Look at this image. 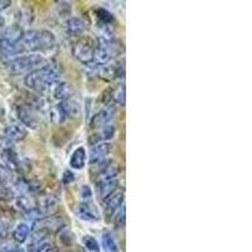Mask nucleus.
<instances>
[{
  "instance_id": "obj_23",
  "label": "nucleus",
  "mask_w": 252,
  "mask_h": 252,
  "mask_svg": "<svg viewBox=\"0 0 252 252\" xmlns=\"http://www.w3.org/2000/svg\"><path fill=\"white\" fill-rule=\"evenodd\" d=\"M115 134H116V127H115V125L112 123L107 124V125L102 126L100 130V138H98V140L100 141H103V143H109L110 140H112L115 136Z\"/></svg>"
},
{
  "instance_id": "obj_10",
  "label": "nucleus",
  "mask_w": 252,
  "mask_h": 252,
  "mask_svg": "<svg viewBox=\"0 0 252 252\" xmlns=\"http://www.w3.org/2000/svg\"><path fill=\"white\" fill-rule=\"evenodd\" d=\"M118 187L119 178H115V179H97L96 181V192H97V195L102 201L105 198L109 197L111 193H114L115 190H118Z\"/></svg>"
},
{
  "instance_id": "obj_30",
  "label": "nucleus",
  "mask_w": 252,
  "mask_h": 252,
  "mask_svg": "<svg viewBox=\"0 0 252 252\" xmlns=\"http://www.w3.org/2000/svg\"><path fill=\"white\" fill-rule=\"evenodd\" d=\"M17 207H18V208L22 209V211L26 213L27 211H29V209H32L33 207H35V206H33V204H32V202L29 201L28 198L24 197V195H22V197H18Z\"/></svg>"
},
{
  "instance_id": "obj_37",
  "label": "nucleus",
  "mask_w": 252,
  "mask_h": 252,
  "mask_svg": "<svg viewBox=\"0 0 252 252\" xmlns=\"http://www.w3.org/2000/svg\"><path fill=\"white\" fill-rule=\"evenodd\" d=\"M43 252H60V251H58V250L56 249V247H53V246H48V247H47L46 250H44Z\"/></svg>"
},
{
  "instance_id": "obj_11",
  "label": "nucleus",
  "mask_w": 252,
  "mask_h": 252,
  "mask_svg": "<svg viewBox=\"0 0 252 252\" xmlns=\"http://www.w3.org/2000/svg\"><path fill=\"white\" fill-rule=\"evenodd\" d=\"M124 201H125V192H124L123 189L115 190L109 197L103 199L105 211L109 213H114L115 211H118V209L121 208V206L124 204Z\"/></svg>"
},
{
  "instance_id": "obj_27",
  "label": "nucleus",
  "mask_w": 252,
  "mask_h": 252,
  "mask_svg": "<svg viewBox=\"0 0 252 252\" xmlns=\"http://www.w3.org/2000/svg\"><path fill=\"white\" fill-rule=\"evenodd\" d=\"M15 197V192L13 190L12 187L0 186V201L10 202L13 201Z\"/></svg>"
},
{
  "instance_id": "obj_14",
  "label": "nucleus",
  "mask_w": 252,
  "mask_h": 252,
  "mask_svg": "<svg viewBox=\"0 0 252 252\" xmlns=\"http://www.w3.org/2000/svg\"><path fill=\"white\" fill-rule=\"evenodd\" d=\"M87 161V154L86 149L83 146H78L77 149L73 150V153L71 154L69 158V165H71L72 169L80 170L85 168Z\"/></svg>"
},
{
  "instance_id": "obj_9",
  "label": "nucleus",
  "mask_w": 252,
  "mask_h": 252,
  "mask_svg": "<svg viewBox=\"0 0 252 252\" xmlns=\"http://www.w3.org/2000/svg\"><path fill=\"white\" fill-rule=\"evenodd\" d=\"M111 153V145L109 143H96L92 145L91 152H90V164L96 165V164H101L107 155Z\"/></svg>"
},
{
  "instance_id": "obj_33",
  "label": "nucleus",
  "mask_w": 252,
  "mask_h": 252,
  "mask_svg": "<svg viewBox=\"0 0 252 252\" xmlns=\"http://www.w3.org/2000/svg\"><path fill=\"white\" fill-rule=\"evenodd\" d=\"M75 179H76L75 173H72L71 170H66V172L63 173L62 181L64 184H71L72 182H75Z\"/></svg>"
},
{
  "instance_id": "obj_6",
  "label": "nucleus",
  "mask_w": 252,
  "mask_h": 252,
  "mask_svg": "<svg viewBox=\"0 0 252 252\" xmlns=\"http://www.w3.org/2000/svg\"><path fill=\"white\" fill-rule=\"evenodd\" d=\"M116 114V105L115 103H107L106 106L101 109L97 114L91 119V127H102L111 123Z\"/></svg>"
},
{
  "instance_id": "obj_24",
  "label": "nucleus",
  "mask_w": 252,
  "mask_h": 252,
  "mask_svg": "<svg viewBox=\"0 0 252 252\" xmlns=\"http://www.w3.org/2000/svg\"><path fill=\"white\" fill-rule=\"evenodd\" d=\"M112 101H114L115 105H121L124 106L125 105V86L124 85H120L115 90L111 91V97Z\"/></svg>"
},
{
  "instance_id": "obj_5",
  "label": "nucleus",
  "mask_w": 252,
  "mask_h": 252,
  "mask_svg": "<svg viewBox=\"0 0 252 252\" xmlns=\"http://www.w3.org/2000/svg\"><path fill=\"white\" fill-rule=\"evenodd\" d=\"M28 136V129L23 124L12 123L4 130V141L8 144L17 143V141L24 140Z\"/></svg>"
},
{
  "instance_id": "obj_29",
  "label": "nucleus",
  "mask_w": 252,
  "mask_h": 252,
  "mask_svg": "<svg viewBox=\"0 0 252 252\" xmlns=\"http://www.w3.org/2000/svg\"><path fill=\"white\" fill-rule=\"evenodd\" d=\"M0 252H26V250L20 246L19 244L13 242H5L0 246Z\"/></svg>"
},
{
  "instance_id": "obj_4",
  "label": "nucleus",
  "mask_w": 252,
  "mask_h": 252,
  "mask_svg": "<svg viewBox=\"0 0 252 252\" xmlns=\"http://www.w3.org/2000/svg\"><path fill=\"white\" fill-rule=\"evenodd\" d=\"M94 42L89 37H81L80 39H77L73 44V56H75L76 60L78 62L83 63V64H91L92 62V56H94Z\"/></svg>"
},
{
  "instance_id": "obj_3",
  "label": "nucleus",
  "mask_w": 252,
  "mask_h": 252,
  "mask_svg": "<svg viewBox=\"0 0 252 252\" xmlns=\"http://www.w3.org/2000/svg\"><path fill=\"white\" fill-rule=\"evenodd\" d=\"M48 63L47 58H44L40 53H27L15 58L10 63H8V69L13 75H29L32 72L42 68Z\"/></svg>"
},
{
  "instance_id": "obj_18",
  "label": "nucleus",
  "mask_w": 252,
  "mask_h": 252,
  "mask_svg": "<svg viewBox=\"0 0 252 252\" xmlns=\"http://www.w3.org/2000/svg\"><path fill=\"white\" fill-rule=\"evenodd\" d=\"M101 242H102V250L103 252H120L119 245L112 236V233L107 229H105L102 232V237H101Z\"/></svg>"
},
{
  "instance_id": "obj_36",
  "label": "nucleus",
  "mask_w": 252,
  "mask_h": 252,
  "mask_svg": "<svg viewBox=\"0 0 252 252\" xmlns=\"http://www.w3.org/2000/svg\"><path fill=\"white\" fill-rule=\"evenodd\" d=\"M4 29H5V20H4V18L0 15V38L3 35Z\"/></svg>"
},
{
  "instance_id": "obj_13",
  "label": "nucleus",
  "mask_w": 252,
  "mask_h": 252,
  "mask_svg": "<svg viewBox=\"0 0 252 252\" xmlns=\"http://www.w3.org/2000/svg\"><path fill=\"white\" fill-rule=\"evenodd\" d=\"M23 35L24 31L22 29V27L18 26V24H13L10 27H5L0 40H3V42L9 44H17L22 40Z\"/></svg>"
},
{
  "instance_id": "obj_15",
  "label": "nucleus",
  "mask_w": 252,
  "mask_h": 252,
  "mask_svg": "<svg viewBox=\"0 0 252 252\" xmlns=\"http://www.w3.org/2000/svg\"><path fill=\"white\" fill-rule=\"evenodd\" d=\"M1 158L4 160V165H6L9 169H17L19 166V158L15 150L12 148V144L6 143V146H4L1 150Z\"/></svg>"
},
{
  "instance_id": "obj_17",
  "label": "nucleus",
  "mask_w": 252,
  "mask_h": 252,
  "mask_svg": "<svg viewBox=\"0 0 252 252\" xmlns=\"http://www.w3.org/2000/svg\"><path fill=\"white\" fill-rule=\"evenodd\" d=\"M52 94H53V97L58 101H64L67 98L71 97V89H69L68 83L62 82L60 81L58 83H56L55 86L52 87Z\"/></svg>"
},
{
  "instance_id": "obj_26",
  "label": "nucleus",
  "mask_w": 252,
  "mask_h": 252,
  "mask_svg": "<svg viewBox=\"0 0 252 252\" xmlns=\"http://www.w3.org/2000/svg\"><path fill=\"white\" fill-rule=\"evenodd\" d=\"M82 242L83 246L86 247V250L89 252H100V244H98L97 240L94 236H83Z\"/></svg>"
},
{
  "instance_id": "obj_1",
  "label": "nucleus",
  "mask_w": 252,
  "mask_h": 252,
  "mask_svg": "<svg viewBox=\"0 0 252 252\" xmlns=\"http://www.w3.org/2000/svg\"><path fill=\"white\" fill-rule=\"evenodd\" d=\"M61 69L55 63H47L46 66L32 72L24 78V83L28 89L35 92H46L61 81Z\"/></svg>"
},
{
  "instance_id": "obj_21",
  "label": "nucleus",
  "mask_w": 252,
  "mask_h": 252,
  "mask_svg": "<svg viewBox=\"0 0 252 252\" xmlns=\"http://www.w3.org/2000/svg\"><path fill=\"white\" fill-rule=\"evenodd\" d=\"M96 17L98 19V24L100 27L102 26V28L105 27H112V23H114V15L103 8L96 9Z\"/></svg>"
},
{
  "instance_id": "obj_25",
  "label": "nucleus",
  "mask_w": 252,
  "mask_h": 252,
  "mask_svg": "<svg viewBox=\"0 0 252 252\" xmlns=\"http://www.w3.org/2000/svg\"><path fill=\"white\" fill-rule=\"evenodd\" d=\"M51 120L55 124H62L67 120L66 115H64L62 106H61V103H58V105H56V106H53L51 109Z\"/></svg>"
},
{
  "instance_id": "obj_31",
  "label": "nucleus",
  "mask_w": 252,
  "mask_h": 252,
  "mask_svg": "<svg viewBox=\"0 0 252 252\" xmlns=\"http://www.w3.org/2000/svg\"><path fill=\"white\" fill-rule=\"evenodd\" d=\"M80 197L82 198L83 202H90V199L92 198V189L91 187L87 186V184H83L80 188Z\"/></svg>"
},
{
  "instance_id": "obj_12",
  "label": "nucleus",
  "mask_w": 252,
  "mask_h": 252,
  "mask_svg": "<svg viewBox=\"0 0 252 252\" xmlns=\"http://www.w3.org/2000/svg\"><path fill=\"white\" fill-rule=\"evenodd\" d=\"M64 28H66L67 34L72 35V37H80L85 32L87 31V23L82 18L78 17H71L69 19L66 20L64 23Z\"/></svg>"
},
{
  "instance_id": "obj_35",
  "label": "nucleus",
  "mask_w": 252,
  "mask_h": 252,
  "mask_svg": "<svg viewBox=\"0 0 252 252\" xmlns=\"http://www.w3.org/2000/svg\"><path fill=\"white\" fill-rule=\"evenodd\" d=\"M6 236V231H5V227L4 224L0 222V241H3Z\"/></svg>"
},
{
  "instance_id": "obj_19",
  "label": "nucleus",
  "mask_w": 252,
  "mask_h": 252,
  "mask_svg": "<svg viewBox=\"0 0 252 252\" xmlns=\"http://www.w3.org/2000/svg\"><path fill=\"white\" fill-rule=\"evenodd\" d=\"M31 227H29L28 223H19L17 224V227L14 228V231H13V237H14L15 242H18V244H23V242H26L27 240H28L29 237V233H31Z\"/></svg>"
},
{
  "instance_id": "obj_8",
  "label": "nucleus",
  "mask_w": 252,
  "mask_h": 252,
  "mask_svg": "<svg viewBox=\"0 0 252 252\" xmlns=\"http://www.w3.org/2000/svg\"><path fill=\"white\" fill-rule=\"evenodd\" d=\"M17 115L19 119V123L23 124L27 129H37L39 126V121L33 114V110L27 105H18Z\"/></svg>"
},
{
  "instance_id": "obj_32",
  "label": "nucleus",
  "mask_w": 252,
  "mask_h": 252,
  "mask_svg": "<svg viewBox=\"0 0 252 252\" xmlns=\"http://www.w3.org/2000/svg\"><path fill=\"white\" fill-rule=\"evenodd\" d=\"M60 240L62 241L63 244H71L72 241H73V235L69 232L68 229H63L60 235Z\"/></svg>"
},
{
  "instance_id": "obj_16",
  "label": "nucleus",
  "mask_w": 252,
  "mask_h": 252,
  "mask_svg": "<svg viewBox=\"0 0 252 252\" xmlns=\"http://www.w3.org/2000/svg\"><path fill=\"white\" fill-rule=\"evenodd\" d=\"M61 106H62V110L63 112H64V115H66L67 119H76L81 112L80 103L71 97L62 101V102H61Z\"/></svg>"
},
{
  "instance_id": "obj_2",
  "label": "nucleus",
  "mask_w": 252,
  "mask_h": 252,
  "mask_svg": "<svg viewBox=\"0 0 252 252\" xmlns=\"http://www.w3.org/2000/svg\"><path fill=\"white\" fill-rule=\"evenodd\" d=\"M20 51L23 55L27 53H38V52L49 51L56 46V37L52 32L42 31L24 32V35L19 43Z\"/></svg>"
},
{
  "instance_id": "obj_20",
  "label": "nucleus",
  "mask_w": 252,
  "mask_h": 252,
  "mask_svg": "<svg viewBox=\"0 0 252 252\" xmlns=\"http://www.w3.org/2000/svg\"><path fill=\"white\" fill-rule=\"evenodd\" d=\"M15 178L13 174V170L9 169L4 164H0V186L10 187L14 183Z\"/></svg>"
},
{
  "instance_id": "obj_34",
  "label": "nucleus",
  "mask_w": 252,
  "mask_h": 252,
  "mask_svg": "<svg viewBox=\"0 0 252 252\" xmlns=\"http://www.w3.org/2000/svg\"><path fill=\"white\" fill-rule=\"evenodd\" d=\"M10 5H12V1H9V0H0V12L8 9Z\"/></svg>"
},
{
  "instance_id": "obj_22",
  "label": "nucleus",
  "mask_w": 252,
  "mask_h": 252,
  "mask_svg": "<svg viewBox=\"0 0 252 252\" xmlns=\"http://www.w3.org/2000/svg\"><path fill=\"white\" fill-rule=\"evenodd\" d=\"M38 208H39L40 212L43 213V216L51 215V213L55 212L56 208H57V201H56L53 197H46L40 201Z\"/></svg>"
},
{
  "instance_id": "obj_28",
  "label": "nucleus",
  "mask_w": 252,
  "mask_h": 252,
  "mask_svg": "<svg viewBox=\"0 0 252 252\" xmlns=\"http://www.w3.org/2000/svg\"><path fill=\"white\" fill-rule=\"evenodd\" d=\"M125 222H126V208H125V204H123L121 208L119 209L116 217H115V226L118 227V228H124V227H125Z\"/></svg>"
},
{
  "instance_id": "obj_7",
  "label": "nucleus",
  "mask_w": 252,
  "mask_h": 252,
  "mask_svg": "<svg viewBox=\"0 0 252 252\" xmlns=\"http://www.w3.org/2000/svg\"><path fill=\"white\" fill-rule=\"evenodd\" d=\"M76 216L85 222H97L100 220L97 208L91 202H81L75 209Z\"/></svg>"
}]
</instances>
